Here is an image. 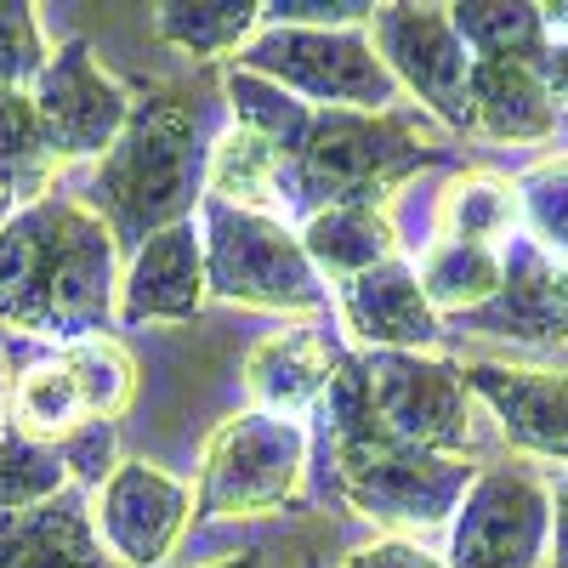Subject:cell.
Instances as JSON below:
<instances>
[{"instance_id":"1","label":"cell","mask_w":568,"mask_h":568,"mask_svg":"<svg viewBox=\"0 0 568 568\" xmlns=\"http://www.w3.org/2000/svg\"><path fill=\"white\" fill-rule=\"evenodd\" d=\"M120 313V245L74 194H45L0 222V329L40 347L103 336Z\"/></svg>"},{"instance_id":"2","label":"cell","mask_w":568,"mask_h":568,"mask_svg":"<svg viewBox=\"0 0 568 568\" xmlns=\"http://www.w3.org/2000/svg\"><path fill=\"white\" fill-rule=\"evenodd\" d=\"M324 420V455H329V478H336L342 500L369 517L375 529H387L393 540H420L433 529H449L455 506L466 500L478 460H455V455H433L415 449L398 433H387V420L375 415L369 393H364V369H358V347L342 353L329 393L318 404Z\"/></svg>"},{"instance_id":"3","label":"cell","mask_w":568,"mask_h":568,"mask_svg":"<svg viewBox=\"0 0 568 568\" xmlns=\"http://www.w3.org/2000/svg\"><path fill=\"white\" fill-rule=\"evenodd\" d=\"M211 142L216 136L205 131V109L194 98L182 91L131 98L125 131L98 160L85 187V205L109 222L120 256H136L154 233L176 222H194V211L205 205Z\"/></svg>"},{"instance_id":"4","label":"cell","mask_w":568,"mask_h":568,"mask_svg":"<svg viewBox=\"0 0 568 568\" xmlns=\"http://www.w3.org/2000/svg\"><path fill=\"white\" fill-rule=\"evenodd\" d=\"M449 131L415 103L364 114V109H313L302 154L278 176V216H318L336 205L387 211L398 187L433 165H449Z\"/></svg>"},{"instance_id":"5","label":"cell","mask_w":568,"mask_h":568,"mask_svg":"<svg viewBox=\"0 0 568 568\" xmlns=\"http://www.w3.org/2000/svg\"><path fill=\"white\" fill-rule=\"evenodd\" d=\"M200 240H205V278L211 296L284 313V318H318L329 307L324 278L313 273L296 227L267 211H240L227 200L200 205Z\"/></svg>"},{"instance_id":"6","label":"cell","mask_w":568,"mask_h":568,"mask_svg":"<svg viewBox=\"0 0 568 568\" xmlns=\"http://www.w3.org/2000/svg\"><path fill=\"white\" fill-rule=\"evenodd\" d=\"M302 484H307V426L267 409H240L205 438L194 517H205V524L273 517L302 500Z\"/></svg>"},{"instance_id":"7","label":"cell","mask_w":568,"mask_h":568,"mask_svg":"<svg viewBox=\"0 0 568 568\" xmlns=\"http://www.w3.org/2000/svg\"><path fill=\"white\" fill-rule=\"evenodd\" d=\"M233 69L284 85L307 109L382 114V109L404 103V91H398L393 69L382 63V52H375L369 29H284V23H262L245 40V52L233 58Z\"/></svg>"},{"instance_id":"8","label":"cell","mask_w":568,"mask_h":568,"mask_svg":"<svg viewBox=\"0 0 568 568\" xmlns=\"http://www.w3.org/2000/svg\"><path fill=\"white\" fill-rule=\"evenodd\" d=\"M364 393L375 415L415 449L471 460L484 444L478 398L466 387V369L438 353H358Z\"/></svg>"},{"instance_id":"9","label":"cell","mask_w":568,"mask_h":568,"mask_svg":"<svg viewBox=\"0 0 568 568\" xmlns=\"http://www.w3.org/2000/svg\"><path fill=\"white\" fill-rule=\"evenodd\" d=\"M449 568H546L551 495L529 466H484L449 517Z\"/></svg>"},{"instance_id":"10","label":"cell","mask_w":568,"mask_h":568,"mask_svg":"<svg viewBox=\"0 0 568 568\" xmlns=\"http://www.w3.org/2000/svg\"><path fill=\"white\" fill-rule=\"evenodd\" d=\"M369 40L420 114H433L444 131H471V109H466L471 52L455 34L449 7H375Z\"/></svg>"},{"instance_id":"11","label":"cell","mask_w":568,"mask_h":568,"mask_svg":"<svg viewBox=\"0 0 568 568\" xmlns=\"http://www.w3.org/2000/svg\"><path fill=\"white\" fill-rule=\"evenodd\" d=\"M91 524L120 568H160L194 524V489L165 466L120 460L91 495Z\"/></svg>"},{"instance_id":"12","label":"cell","mask_w":568,"mask_h":568,"mask_svg":"<svg viewBox=\"0 0 568 568\" xmlns=\"http://www.w3.org/2000/svg\"><path fill=\"white\" fill-rule=\"evenodd\" d=\"M29 103L45 125L52 154L69 165V160H103L114 149V136L125 131V114H131V91L109 80L103 63L91 58V45L74 34L52 52L45 74L29 91Z\"/></svg>"},{"instance_id":"13","label":"cell","mask_w":568,"mask_h":568,"mask_svg":"<svg viewBox=\"0 0 568 568\" xmlns=\"http://www.w3.org/2000/svg\"><path fill=\"white\" fill-rule=\"evenodd\" d=\"M471 336H495L517 347H562L568 342V262L546 256L535 240L500 245V291L455 318Z\"/></svg>"},{"instance_id":"14","label":"cell","mask_w":568,"mask_h":568,"mask_svg":"<svg viewBox=\"0 0 568 568\" xmlns=\"http://www.w3.org/2000/svg\"><path fill=\"white\" fill-rule=\"evenodd\" d=\"M466 387L495 420V433L517 449L551 466H568V369L551 364H460Z\"/></svg>"},{"instance_id":"15","label":"cell","mask_w":568,"mask_h":568,"mask_svg":"<svg viewBox=\"0 0 568 568\" xmlns=\"http://www.w3.org/2000/svg\"><path fill=\"white\" fill-rule=\"evenodd\" d=\"M336 313L358 353H433L444 336V318L420 291V273L409 256H393L347 284H336Z\"/></svg>"},{"instance_id":"16","label":"cell","mask_w":568,"mask_h":568,"mask_svg":"<svg viewBox=\"0 0 568 568\" xmlns=\"http://www.w3.org/2000/svg\"><path fill=\"white\" fill-rule=\"evenodd\" d=\"M211 302L205 240L194 222H176L142 245L120 273V324H187Z\"/></svg>"},{"instance_id":"17","label":"cell","mask_w":568,"mask_h":568,"mask_svg":"<svg viewBox=\"0 0 568 568\" xmlns=\"http://www.w3.org/2000/svg\"><path fill=\"white\" fill-rule=\"evenodd\" d=\"M342 342H329L318 324H291V329H273L245 353V393L256 409L284 415V420H302L307 409L324 404L329 393V375L342 364Z\"/></svg>"},{"instance_id":"18","label":"cell","mask_w":568,"mask_h":568,"mask_svg":"<svg viewBox=\"0 0 568 568\" xmlns=\"http://www.w3.org/2000/svg\"><path fill=\"white\" fill-rule=\"evenodd\" d=\"M466 109H471V136L500 142V149H529V142H551L562 131V109L540 63H517V58L471 63Z\"/></svg>"},{"instance_id":"19","label":"cell","mask_w":568,"mask_h":568,"mask_svg":"<svg viewBox=\"0 0 568 568\" xmlns=\"http://www.w3.org/2000/svg\"><path fill=\"white\" fill-rule=\"evenodd\" d=\"M0 568H120L91 524V495L69 489L34 511L0 517Z\"/></svg>"},{"instance_id":"20","label":"cell","mask_w":568,"mask_h":568,"mask_svg":"<svg viewBox=\"0 0 568 568\" xmlns=\"http://www.w3.org/2000/svg\"><path fill=\"white\" fill-rule=\"evenodd\" d=\"M296 240L313 262V273L324 284H347L369 267H382L393 256H404V240L387 211H369V205H336V211H318L296 227Z\"/></svg>"},{"instance_id":"21","label":"cell","mask_w":568,"mask_h":568,"mask_svg":"<svg viewBox=\"0 0 568 568\" xmlns=\"http://www.w3.org/2000/svg\"><path fill=\"white\" fill-rule=\"evenodd\" d=\"M7 433H23V438H40V444H63L74 438L85 420V404H80V387L63 364V353H29L18 358L12 353V375H7Z\"/></svg>"},{"instance_id":"22","label":"cell","mask_w":568,"mask_h":568,"mask_svg":"<svg viewBox=\"0 0 568 568\" xmlns=\"http://www.w3.org/2000/svg\"><path fill=\"white\" fill-rule=\"evenodd\" d=\"M524 227V205H517V176H500L489 165H466L444 182L438 211H433V233L438 240H460V245H506Z\"/></svg>"},{"instance_id":"23","label":"cell","mask_w":568,"mask_h":568,"mask_svg":"<svg viewBox=\"0 0 568 568\" xmlns=\"http://www.w3.org/2000/svg\"><path fill=\"white\" fill-rule=\"evenodd\" d=\"M63 160L45 142V125L29 103V91L0 85V222H12L23 205L45 200Z\"/></svg>"},{"instance_id":"24","label":"cell","mask_w":568,"mask_h":568,"mask_svg":"<svg viewBox=\"0 0 568 568\" xmlns=\"http://www.w3.org/2000/svg\"><path fill=\"white\" fill-rule=\"evenodd\" d=\"M262 29V7L256 0H171L154 7V34L187 58H240L245 40Z\"/></svg>"},{"instance_id":"25","label":"cell","mask_w":568,"mask_h":568,"mask_svg":"<svg viewBox=\"0 0 568 568\" xmlns=\"http://www.w3.org/2000/svg\"><path fill=\"white\" fill-rule=\"evenodd\" d=\"M222 98L233 109V125L251 131L256 142H267V149L278 154V165H291L302 154V142H307V125H313V109L302 98H291L284 85L262 80V74H245V69H233L222 74ZM284 176V171H278Z\"/></svg>"},{"instance_id":"26","label":"cell","mask_w":568,"mask_h":568,"mask_svg":"<svg viewBox=\"0 0 568 568\" xmlns=\"http://www.w3.org/2000/svg\"><path fill=\"white\" fill-rule=\"evenodd\" d=\"M455 34L466 40L471 63H495V58H517V63H546V18L529 0H466L449 7Z\"/></svg>"},{"instance_id":"27","label":"cell","mask_w":568,"mask_h":568,"mask_svg":"<svg viewBox=\"0 0 568 568\" xmlns=\"http://www.w3.org/2000/svg\"><path fill=\"white\" fill-rule=\"evenodd\" d=\"M420 291L438 318H460L484 307L500 291V251L495 245H460V240H433L420 256Z\"/></svg>"},{"instance_id":"28","label":"cell","mask_w":568,"mask_h":568,"mask_svg":"<svg viewBox=\"0 0 568 568\" xmlns=\"http://www.w3.org/2000/svg\"><path fill=\"white\" fill-rule=\"evenodd\" d=\"M74 489V471L63 460V444H40L0 426V517L7 511H34Z\"/></svg>"},{"instance_id":"29","label":"cell","mask_w":568,"mask_h":568,"mask_svg":"<svg viewBox=\"0 0 568 568\" xmlns=\"http://www.w3.org/2000/svg\"><path fill=\"white\" fill-rule=\"evenodd\" d=\"M74 387H80V404H85V420H120L136 398V358L114 342V336H91V342H74V347H58Z\"/></svg>"},{"instance_id":"30","label":"cell","mask_w":568,"mask_h":568,"mask_svg":"<svg viewBox=\"0 0 568 568\" xmlns=\"http://www.w3.org/2000/svg\"><path fill=\"white\" fill-rule=\"evenodd\" d=\"M517 205H524V240L568 262V154H551L517 176Z\"/></svg>"},{"instance_id":"31","label":"cell","mask_w":568,"mask_h":568,"mask_svg":"<svg viewBox=\"0 0 568 568\" xmlns=\"http://www.w3.org/2000/svg\"><path fill=\"white\" fill-rule=\"evenodd\" d=\"M52 63V45L40 34V18L23 0H0V85L34 91V80Z\"/></svg>"},{"instance_id":"32","label":"cell","mask_w":568,"mask_h":568,"mask_svg":"<svg viewBox=\"0 0 568 568\" xmlns=\"http://www.w3.org/2000/svg\"><path fill=\"white\" fill-rule=\"evenodd\" d=\"M375 7L364 0H273L262 7V23H284V29H369Z\"/></svg>"},{"instance_id":"33","label":"cell","mask_w":568,"mask_h":568,"mask_svg":"<svg viewBox=\"0 0 568 568\" xmlns=\"http://www.w3.org/2000/svg\"><path fill=\"white\" fill-rule=\"evenodd\" d=\"M342 568H449V562H444L438 551H426L420 540H393V535H382V540L347 551Z\"/></svg>"},{"instance_id":"34","label":"cell","mask_w":568,"mask_h":568,"mask_svg":"<svg viewBox=\"0 0 568 568\" xmlns=\"http://www.w3.org/2000/svg\"><path fill=\"white\" fill-rule=\"evenodd\" d=\"M551 495V562L546 568H568V466H557L546 478Z\"/></svg>"},{"instance_id":"35","label":"cell","mask_w":568,"mask_h":568,"mask_svg":"<svg viewBox=\"0 0 568 568\" xmlns=\"http://www.w3.org/2000/svg\"><path fill=\"white\" fill-rule=\"evenodd\" d=\"M540 74H546V85H551L557 109L568 114V40H551V45H546V63H540Z\"/></svg>"},{"instance_id":"36","label":"cell","mask_w":568,"mask_h":568,"mask_svg":"<svg viewBox=\"0 0 568 568\" xmlns=\"http://www.w3.org/2000/svg\"><path fill=\"white\" fill-rule=\"evenodd\" d=\"M540 18H546V34H551V40H568V0H551V7H540Z\"/></svg>"},{"instance_id":"37","label":"cell","mask_w":568,"mask_h":568,"mask_svg":"<svg viewBox=\"0 0 568 568\" xmlns=\"http://www.w3.org/2000/svg\"><path fill=\"white\" fill-rule=\"evenodd\" d=\"M7 375H12V336L0 329V420H7Z\"/></svg>"},{"instance_id":"38","label":"cell","mask_w":568,"mask_h":568,"mask_svg":"<svg viewBox=\"0 0 568 568\" xmlns=\"http://www.w3.org/2000/svg\"><path fill=\"white\" fill-rule=\"evenodd\" d=\"M205 568H262V557H256V551H233V557H216V562H205Z\"/></svg>"}]
</instances>
